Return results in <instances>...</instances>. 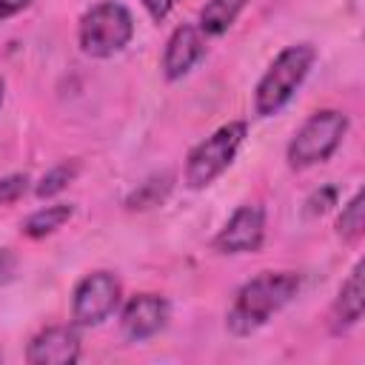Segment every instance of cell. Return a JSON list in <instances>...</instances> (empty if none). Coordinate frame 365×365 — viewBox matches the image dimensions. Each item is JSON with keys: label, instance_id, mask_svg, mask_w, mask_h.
<instances>
[{"label": "cell", "instance_id": "obj_1", "mask_svg": "<svg viewBox=\"0 0 365 365\" xmlns=\"http://www.w3.org/2000/svg\"><path fill=\"white\" fill-rule=\"evenodd\" d=\"M299 291V274L294 271H262L248 279L228 308L225 325L234 336H251L259 331L277 311H282Z\"/></svg>", "mask_w": 365, "mask_h": 365}, {"label": "cell", "instance_id": "obj_2", "mask_svg": "<svg viewBox=\"0 0 365 365\" xmlns=\"http://www.w3.org/2000/svg\"><path fill=\"white\" fill-rule=\"evenodd\" d=\"M314 60H317V48L311 43L285 46L271 60V66L265 68V74L259 77V83L254 88V111L259 117H271V114L282 111L288 106V100L297 94V88L305 83Z\"/></svg>", "mask_w": 365, "mask_h": 365}, {"label": "cell", "instance_id": "obj_3", "mask_svg": "<svg viewBox=\"0 0 365 365\" xmlns=\"http://www.w3.org/2000/svg\"><path fill=\"white\" fill-rule=\"evenodd\" d=\"M134 37V17L117 0H103L91 6L77 26V43L88 57H114Z\"/></svg>", "mask_w": 365, "mask_h": 365}, {"label": "cell", "instance_id": "obj_4", "mask_svg": "<svg viewBox=\"0 0 365 365\" xmlns=\"http://www.w3.org/2000/svg\"><path fill=\"white\" fill-rule=\"evenodd\" d=\"M345 134H348V114L336 108H322L297 128V134L285 148V160L297 171L319 165L339 148Z\"/></svg>", "mask_w": 365, "mask_h": 365}, {"label": "cell", "instance_id": "obj_5", "mask_svg": "<svg viewBox=\"0 0 365 365\" xmlns=\"http://www.w3.org/2000/svg\"><path fill=\"white\" fill-rule=\"evenodd\" d=\"M245 134H248V125L242 120H234L220 125L205 140H200L185 157V185L194 191L211 185L234 163L240 145L245 143Z\"/></svg>", "mask_w": 365, "mask_h": 365}, {"label": "cell", "instance_id": "obj_6", "mask_svg": "<svg viewBox=\"0 0 365 365\" xmlns=\"http://www.w3.org/2000/svg\"><path fill=\"white\" fill-rule=\"evenodd\" d=\"M123 288L111 271H91L86 274L71 294V319L80 328H94L106 322L120 305Z\"/></svg>", "mask_w": 365, "mask_h": 365}, {"label": "cell", "instance_id": "obj_7", "mask_svg": "<svg viewBox=\"0 0 365 365\" xmlns=\"http://www.w3.org/2000/svg\"><path fill=\"white\" fill-rule=\"evenodd\" d=\"M265 240V208L259 202L240 205L228 222L214 237V248L220 254H254Z\"/></svg>", "mask_w": 365, "mask_h": 365}, {"label": "cell", "instance_id": "obj_8", "mask_svg": "<svg viewBox=\"0 0 365 365\" xmlns=\"http://www.w3.org/2000/svg\"><path fill=\"white\" fill-rule=\"evenodd\" d=\"M168 322V302L160 294H134L120 314V331L128 342H145Z\"/></svg>", "mask_w": 365, "mask_h": 365}, {"label": "cell", "instance_id": "obj_9", "mask_svg": "<svg viewBox=\"0 0 365 365\" xmlns=\"http://www.w3.org/2000/svg\"><path fill=\"white\" fill-rule=\"evenodd\" d=\"M83 354L77 325H48L31 336L26 359L31 365H74Z\"/></svg>", "mask_w": 365, "mask_h": 365}, {"label": "cell", "instance_id": "obj_10", "mask_svg": "<svg viewBox=\"0 0 365 365\" xmlns=\"http://www.w3.org/2000/svg\"><path fill=\"white\" fill-rule=\"evenodd\" d=\"M205 54V34L191 26V23H182L177 26L168 40H165V48H163V74L165 80H182Z\"/></svg>", "mask_w": 365, "mask_h": 365}, {"label": "cell", "instance_id": "obj_11", "mask_svg": "<svg viewBox=\"0 0 365 365\" xmlns=\"http://www.w3.org/2000/svg\"><path fill=\"white\" fill-rule=\"evenodd\" d=\"M362 271H365V265L356 262L354 271L348 274V279L342 282V288H339L334 305H331V331H334V334H342V331L354 328V325L362 319V311H365Z\"/></svg>", "mask_w": 365, "mask_h": 365}, {"label": "cell", "instance_id": "obj_12", "mask_svg": "<svg viewBox=\"0 0 365 365\" xmlns=\"http://www.w3.org/2000/svg\"><path fill=\"white\" fill-rule=\"evenodd\" d=\"M245 6H248V0H208L202 6V11H200L197 29L205 37H220L234 26V20L240 17V11Z\"/></svg>", "mask_w": 365, "mask_h": 365}, {"label": "cell", "instance_id": "obj_13", "mask_svg": "<svg viewBox=\"0 0 365 365\" xmlns=\"http://www.w3.org/2000/svg\"><path fill=\"white\" fill-rule=\"evenodd\" d=\"M74 214V205L71 202H54V205H46V208H37L34 214L26 217L23 222V234L31 237V240H43L48 234H54L57 228H63Z\"/></svg>", "mask_w": 365, "mask_h": 365}, {"label": "cell", "instance_id": "obj_14", "mask_svg": "<svg viewBox=\"0 0 365 365\" xmlns=\"http://www.w3.org/2000/svg\"><path fill=\"white\" fill-rule=\"evenodd\" d=\"M171 185H174V177H171L168 171L154 174V177H148L145 182H140V185L125 197V208H128V211H145V208H154V205H160V202L168 197Z\"/></svg>", "mask_w": 365, "mask_h": 365}, {"label": "cell", "instance_id": "obj_15", "mask_svg": "<svg viewBox=\"0 0 365 365\" xmlns=\"http://www.w3.org/2000/svg\"><path fill=\"white\" fill-rule=\"evenodd\" d=\"M362 231H365V194L356 191L336 220V234L342 237V242H356Z\"/></svg>", "mask_w": 365, "mask_h": 365}, {"label": "cell", "instance_id": "obj_16", "mask_svg": "<svg viewBox=\"0 0 365 365\" xmlns=\"http://www.w3.org/2000/svg\"><path fill=\"white\" fill-rule=\"evenodd\" d=\"M77 174H80V163H77V160H66V163H60V165L48 168V171L40 177V182H37L34 194H37L40 200L54 197V194H60V191H63V188H66Z\"/></svg>", "mask_w": 365, "mask_h": 365}, {"label": "cell", "instance_id": "obj_17", "mask_svg": "<svg viewBox=\"0 0 365 365\" xmlns=\"http://www.w3.org/2000/svg\"><path fill=\"white\" fill-rule=\"evenodd\" d=\"M331 205H336V188L322 185L305 200V217H322L325 211H331Z\"/></svg>", "mask_w": 365, "mask_h": 365}, {"label": "cell", "instance_id": "obj_18", "mask_svg": "<svg viewBox=\"0 0 365 365\" xmlns=\"http://www.w3.org/2000/svg\"><path fill=\"white\" fill-rule=\"evenodd\" d=\"M26 188H29V174H9V177H3L0 180V205H9V202H14V200H20L23 194H26Z\"/></svg>", "mask_w": 365, "mask_h": 365}, {"label": "cell", "instance_id": "obj_19", "mask_svg": "<svg viewBox=\"0 0 365 365\" xmlns=\"http://www.w3.org/2000/svg\"><path fill=\"white\" fill-rule=\"evenodd\" d=\"M180 0H143V6H145V11L160 23V20H165L168 14H171V9L177 6Z\"/></svg>", "mask_w": 365, "mask_h": 365}, {"label": "cell", "instance_id": "obj_20", "mask_svg": "<svg viewBox=\"0 0 365 365\" xmlns=\"http://www.w3.org/2000/svg\"><path fill=\"white\" fill-rule=\"evenodd\" d=\"M29 6H31V0H0V23L14 17V14H20Z\"/></svg>", "mask_w": 365, "mask_h": 365}, {"label": "cell", "instance_id": "obj_21", "mask_svg": "<svg viewBox=\"0 0 365 365\" xmlns=\"http://www.w3.org/2000/svg\"><path fill=\"white\" fill-rule=\"evenodd\" d=\"M11 271H14V257H11L6 248H0V282L9 279Z\"/></svg>", "mask_w": 365, "mask_h": 365}, {"label": "cell", "instance_id": "obj_22", "mask_svg": "<svg viewBox=\"0 0 365 365\" xmlns=\"http://www.w3.org/2000/svg\"><path fill=\"white\" fill-rule=\"evenodd\" d=\"M3 91H6V83L0 80V106H3Z\"/></svg>", "mask_w": 365, "mask_h": 365}, {"label": "cell", "instance_id": "obj_23", "mask_svg": "<svg viewBox=\"0 0 365 365\" xmlns=\"http://www.w3.org/2000/svg\"><path fill=\"white\" fill-rule=\"evenodd\" d=\"M0 359H3V354H0Z\"/></svg>", "mask_w": 365, "mask_h": 365}]
</instances>
